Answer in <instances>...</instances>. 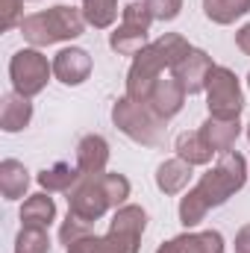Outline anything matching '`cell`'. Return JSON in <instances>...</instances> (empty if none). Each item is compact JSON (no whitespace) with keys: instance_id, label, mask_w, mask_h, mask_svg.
Here are the masks:
<instances>
[{"instance_id":"obj_1","label":"cell","mask_w":250,"mask_h":253,"mask_svg":"<svg viewBox=\"0 0 250 253\" xmlns=\"http://www.w3.org/2000/svg\"><path fill=\"white\" fill-rule=\"evenodd\" d=\"M248 183V159L239 150H230L218 159L215 168H209L194 189H188L180 197V224L191 230L197 227L212 209L224 206L236 191L245 189Z\"/></svg>"},{"instance_id":"obj_2","label":"cell","mask_w":250,"mask_h":253,"mask_svg":"<svg viewBox=\"0 0 250 253\" xmlns=\"http://www.w3.org/2000/svg\"><path fill=\"white\" fill-rule=\"evenodd\" d=\"M194 47L188 44L180 33H165L156 42H150L138 56H132V65L126 71V97L147 103L153 85L159 83L165 68H177Z\"/></svg>"},{"instance_id":"obj_3","label":"cell","mask_w":250,"mask_h":253,"mask_svg":"<svg viewBox=\"0 0 250 253\" xmlns=\"http://www.w3.org/2000/svg\"><path fill=\"white\" fill-rule=\"evenodd\" d=\"M144 230H147V212L135 203H124L121 209H115L106 236L91 233V236L68 245L65 253H138Z\"/></svg>"},{"instance_id":"obj_4","label":"cell","mask_w":250,"mask_h":253,"mask_svg":"<svg viewBox=\"0 0 250 253\" xmlns=\"http://www.w3.org/2000/svg\"><path fill=\"white\" fill-rule=\"evenodd\" d=\"M112 124L124 132L126 138H132L135 144L144 147H159L165 144V132H168V121H162L147 103H138L132 97H118L112 103Z\"/></svg>"},{"instance_id":"obj_5","label":"cell","mask_w":250,"mask_h":253,"mask_svg":"<svg viewBox=\"0 0 250 253\" xmlns=\"http://www.w3.org/2000/svg\"><path fill=\"white\" fill-rule=\"evenodd\" d=\"M53 77V62H47V56L39 47H21L12 53L9 59V80H12V91L24 94V97H36L47 88Z\"/></svg>"},{"instance_id":"obj_6","label":"cell","mask_w":250,"mask_h":253,"mask_svg":"<svg viewBox=\"0 0 250 253\" xmlns=\"http://www.w3.org/2000/svg\"><path fill=\"white\" fill-rule=\"evenodd\" d=\"M206 106L212 118H239L245 112V91L236 71L215 65L206 83Z\"/></svg>"},{"instance_id":"obj_7","label":"cell","mask_w":250,"mask_h":253,"mask_svg":"<svg viewBox=\"0 0 250 253\" xmlns=\"http://www.w3.org/2000/svg\"><path fill=\"white\" fill-rule=\"evenodd\" d=\"M112 209L100 177H80V183L68 191V212L88 221V224H97L106 212Z\"/></svg>"},{"instance_id":"obj_8","label":"cell","mask_w":250,"mask_h":253,"mask_svg":"<svg viewBox=\"0 0 250 253\" xmlns=\"http://www.w3.org/2000/svg\"><path fill=\"white\" fill-rule=\"evenodd\" d=\"M212 71H215L212 56L206 50H197L194 47L186 59L171 71V77L186 88V94H200V91H206V83H209V74Z\"/></svg>"},{"instance_id":"obj_9","label":"cell","mask_w":250,"mask_h":253,"mask_svg":"<svg viewBox=\"0 0 250 253\" xmlns=\"http://www.w3.org/2000/svg\"><path fill=\"white\" fill-rule=\"evenodd\" d=\"M53 77L62 85H83L91 77V56L83 47H62L53 56Z\"/></svg>"},{"instance_id":"obj_10","label":"cell","mask_w":250,"mask_h":253,"mask_svg":"<svg viewBox=\"0 0 250 253\" xmlns=\"http://www.w3.org/2000/svg\"><path fill=\"white\" fill-rule=\"evenodd\" d=\"M186 88L174 80V77H159V83L153 85L150 97H147V106L162 118V121H171L183 112L186 106Z\"/></svg>"},{"instance_id":"obj_11","label":"cell","mask_w":250,"mask_h":253,"mask_svg":"<svg viewBox=\"0 0 250 253\" xmlns=\"http://www.w3.org/2000/svg\"><path fill=\"white\" fill-rule=\"evenodd\" d=\"M83 177H100L106 174V165H109V141L97 132L91 135H83L80 144H77V162Z\"/></svg>"},{"instance_id":"obj_12","label":"cell","mask_w":250,"mask_h":253,"mask_svg":"<svg viewBox=\"0 0 250 253\" xmlns=\"http://www.w3.org/2000/svg\"><path fill=\"white\" fill-rule=\"evenodd\" d=\"M156 253H224V236L218 230L183 233L171 242H162Z\"/></svg>"},{"instance_id":"obj_13","label":"cell","mask_w":250,"mask_h":253,"mask_svg":"<svg viewBox=\"0 0 250 253\" xmlns=\"http://www.w3.org/2000/svg\"><path fill=\"white\" fill-rule=\"evenodd\" d=\"M200 135L218 156H224L236 147V141L242 135V124H239V118H212L209 115L200 124Z\"/></svg>"},{"instance_id":"obj_14","label":"cell","mask_w":250,"mask_h":253,"mask_svg":"<svg viewBox=\"0 0 250 253\" xmlns=\"http://www.w3.org/2000/svg\"><path fill=\"white\" fill-rule=\"evenodd\" d=\"M47 24H50V30H53V36H56V42H74V39H80L83 33H85V18H83V9H74V6H68V3H56V6H50L47 12Z\"/></svg>"},{"instance_id":"obj_15","label":"cell","mask_w":250,"mask_h":253,"mask_svg":"<svg viewBox=\"0 0 250 253\" xmlns=\"http://www.w3.org/2000/svg\"><path fill=\"white\" fill-rule=\"evenodd\" d=\"M30 121H33L30 97H24L18 91L3 94V100H0V129L3 132H21V129L30 126Z\"/></svg>"},{"instance_id":"obj_16","label":"cell","mask_w":250,"mask_h":253,"mask_svg":"<svg viewBox=\"0 0 250 253\" xmlns=\"http://www.w3.org/2000/svg\"><path fill=\"white\" fill-rule=\"evenodd\" d=\"M191 183V165L186 159L174 156V159H165L159 168H156V189L168 197L186 191V186Z\"/></svg>"},{"instance_id":"obj_17","label":"cell","mask_w":250,"mask_h":253,"mask_svg":"<svg viewBox=\"0 0 250 253\" xmlns=\"http://www.w3.org/2000/svg\"><path fill=\"white\" fill-rule=\"evenodd\" d=\"M56 221V203L47 191H39V194H30L21 206V224L24 227H50Z\"/></svg>"},{"instance_id":"obj_18","label":"cell","mask_w":250,"mask_h":253,"mask_svg":"<svg viewBox=\"0 0 250 253\" xmlns=\"http://www.w3.org/2000/svg\"><path fill=\"white\" fill-rule=\"evenodd\" d=\"M30 189V171L18 159H3L0 162V191L6 200H21Z\"/></svg>"},{"instance_id":"obj_19","label":"cell","mask_w":250,"mask_h":253,"mask_svg":"<svg viewBox=\"0 0 250 253\" xmlns=\"http://www.w3.org/2000/svg\"><path fill=\"white\" fill-rule=\"evenodd\" d=\"M80 177H83V174H80L77 165H71V162H56V165L39 171L36 180H39V186L47 191V194H50V191H65V194H68V191L80 183Z\"/></svg>"},{"instance_id":"obj_20","label":"cell","mask_w":250,"mask_h":253,"mask_svg":"<svg viewBox=\"0 0 250 253\" xmlns=\"http://www.w3.org/2000/svg\"><path fill=\"white\" fill-rule=\"evenodd\" d=\"M147 30L141 27H129V24H118L115 33H109V47L118 56H138L147 47Z\"/></svg>"},{"instance_id":"obj_21","label":"cell","mask_w":250,"mask_h":253,"mask_svg":"<svg viewBox=\"0 0 250 253\" xmlns=\"http://www.w3.org/2000/svg\"><path fill=\"white\" fill-rule=\"evenodd\" d=\"M174 150H177L180 159H186L191 168H194V165H209L212 156H215V150L203 141L200 129H197V132H180L177 141H174Z\"/></svg>"},{"instance_id":"obj_22","label":"cell","mask_w":250,"mask_h":253,"mask_svg":"<svg viewBox=\"0 0 250 253\" xmlns=\"http://www.w3.org/2000/svg\"><path fill=\"white\" fill-rule=\"evenodd\" d=\"M250 12V0H203V15L212 24H236L239 18H245Z\"/></svg>"},{"instance_id":"obj_23","label":"cell","mask_w":250,"mask_h":253,"mask_svg":"<svg viewBox=\"0 0 250 253\" xmlns=\"http://www.w3.org/2000/svg\"><path fill=\"white\" fill-rule=\"evenodd\" d=\"M21 36H24V42H30V47H50V44H56V36H53V30H50V24H47V15L44 12H33V15H27L24 21H21Z\"/></svg>"},{"instance_id":"obj_24","label":"cell","mask_w":250,"mask_h":253,"mask_svg":"<svg viewBox=\"0 0 250 253\" xmlns=\"http://www.w3.org/2000/svg\"><path fill=\"white\" fill-rule=\"evenodd\" d=\"M83 18L94 30H109L118 18V0H83Z\"/></svg>"},{"instance_id":"obj_25","label":"cell","mask_w":250,"mask_h":253,"mask_svg":"<svg viewBox=\"0 0 250 253\" xmlns=\"http://www.w3.org/2000/svg\"><path fill=\"white\" fill-rule=\"evenodd\" d=\"M15 253H50V236L44 227H24L15 236Z\"/></svg>"},{"instance_id":"obj_26","label":"cell","mask_w":250,"mask_h":253,"mask_svg":"<svg viewBox=\"0 0 250 253\" xmlns=\"http://www.w3.org/2000/svg\"><path fill=\"white\" fill-rule=\"evenodd\" d=\"M100 183H103V191H106V197H109V203H112V209H121L126 203V197H129V180H126L124 174H100Z\"/></svg>"},{"instance_id":"obj_27","label":"cell","mask_w":250,"mask_h":253,"mask_svg":"<svg viewBox=\"0 0 250 253\" xmlns=\"http://www.w3.org/2000/svg\"><path fill=\"white\" fill-rule=\"evenodd\" d=\"M121 24L150 30V24H153V12H150L147 0H132V3H126L124 9H121Z\"/></svg>"},{"instance_id":"obj_28","label":"cell","mask_w":250,"mask_h":253,"mask_svg":"<svg viewBox=\"0 0 250 253\" xmlns=\"http://www.w3.org/2000/svg\"><path fill=\"white\" fill-rule=\"evenodd\" d=\"M91 227H94V224H88V221H83V218H77V215L68 212V218H65L62 227H59V242L68 248V245H74V242L91 236Z\"/></svg>"},{"instance_id":"obj_29","label":"cell","mask_w":250,"mask_h":253,"mask_svg":"<svg viewBox=\"0 0 250 253\" xmlns=\"http://www.w3.org/2000/svg\"><path fill=\"white\" fill-rule=\"evenodd\" d=\"M153 21H174L183 12V0H147Z\"/></svg>"},{"instance_id":"obj_30","label":"cell","mask_w":250,"mask_h":253,"mask_svg":"<svg viewBox=\"0 0 250 253\" xmlns=\"http://www.w3.org/2000/svg\"><path fill=\"white\" fill-rule=\"evenodd\" d=\"M24 21V0H3V30H15Z\"/></svg>"},{"instance_id":"obj_31","label":"cell","mask_w":250,"mask_h":253,"mask_svg":"<svg viewBox=\"0 0 250 253\" xmlns=\"http://www.w3.org/2000/svg\"><path fill=\"white\" fill-rule=\"evenodd\" d=\"M236 47H239L245 56H250V24H245V27L236 33Z\"/></svg>"},{"instance_id":"obj_32","label":"cell","mask_w":250,"mask_h":253,"mask_svg":"<svg viewBox=\"0 0 250 253\" xmlns=\"http://www.w3.org/2000/svg\"><path fill=\"white\" fill-rule=\"evenodd\" d=\"M236 253H250V224L236 233Z\"/></svg>"},{"instance_id":"obj_33","label":"cell","mask_w":250,"mask_h":253,"mask_svg":"<svg viewBox=\"0 0 250 253\" xmlns=\"http://www.w3.org/2000/svg\"><path fill=\"white\" fill-rule=\"evenodd\" d=\"M248 141H250V124H248Z\"/></svg>"},{"instance_id":"obj_34","label":"cell","mask_w":250,"mask_h":253,"mask_svg":"<svg viewBox=\"0 0 250 253\" xmlns=\"http://www.w3.org/2000/svg\"><path fill=\"white\" fill-rule=\"evenodd\" d=\"M248 88H250V74H248Z\"/></svg>"},{"instance_id":"obj_35","label":"cell","mask_w":250,"mask_h":253,"mask_svg":"<svg viewBox=\"0 0 250 253\" xmlns=\"http://www.w3.org/2000/svg\"><path fill=\"white\" fill-rule=\"evenodd\" d=\"M30 3H36V0H30Z\"/></svg>"}]
</instances>
